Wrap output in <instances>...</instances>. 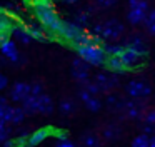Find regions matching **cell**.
Wrapping results in <instances>:
<instances>
[{
	"label": "cell",
	"instance_id": "obj_1",
	"mask_svg": "<svg viewBox=\"0 0 155 147\" xmlns=\"http://www.w3.org/2000/svg\"><path fill=\"white\" fill-rule=\"evenodd\" d=\"M34 13H35V19L45 29V32H48L54 37L60 35L64 20L58 17V13L54 10V7H38V9H34Z\"/></svg>",
	"mask_w": 155,
	"mask_h": 147
},
{
	"label": "cell",
	"instance_id": "obj_2",
	"mask_svg": "<svg viewBox=\"0 0 155 147\" xmlns=\"http://www.w3.org/2000/svg\"><path fill=\"white\" fill-rule=\"evenodd\" d=\"M74 49L77 52V55L82 60H85L88 65H95V67L105 65V62L108 59L104 50V45H77Z\"/></svg>",
	"mask_w": 155,
	"mask_h": 147
},
{
	"label": "cell",
	"instance_id": "obj_3",
	"mask_svg": "<svg viewBox=\"0 0 155 147\" xmlns=\"http://www.w3.org/2000/svg\"><path fill=\"white\" fill-rule=\"evenodd\" d=\"M125 90H127V95L134 100H142V99H145V97H148L152 94L150 84L142 80V79L130 80V82L127 84V87H125Z\"/></svg>",
	"mask_w": 155,
	"mask_h": 147
},
{
	"label": "cell",
	"instance_id": "obj_4",
	"mask_svg": "<svg viewBox=\"0 0 155 147\" xmlns=\"http://www.w3.org/2000/svg\"><path fill=\"white\" fill-rule=\"evenodd\" d=\"M122 33H124V25L117 19H110L104 22V33H102L104 40H117L120 39Z\"/></svg>",
	"mask_w": 155,
	"mask_h": 147
},
{
	"label": "cell",
	"instance_id": "obj_5",
	"mask_svg": "<svg viewBox=\"0 0 155 147\" xmlns=\"http://www.w3.org/2000/svg\"><path fill=\"white\" fill-rule=\"evenodd\" d=\"M32 94V84L27 82H15L14 87L10 89V94H8V99L12 102H24V99H27Z\"/></svg>",
	"mask_w": 155,
	"mask_h": 147
},
{
	"label": "cell",
	"instance_id": "obj_6",
	"mask_svg": "<svg viewBox=\"0 0 155 147\" xmlns=\"http://www.w3.org/2000/svg\"><path fill=\"white\" fill-rule=\"evenodd\" d=\"M72 77L78 84L88 82V63L85 60H82L80 57L74 59V62H72Z\"/></svg>",
	"mask_w": 155,
	"mask_h": 147
},
{
	"label": "cell",
	"instance_id": "obj_7",
	"mask_svg": "<svg viewBox=\"0 0 155 147\" xmlns=\"http://www.w3.org/2000/svg\"><path fill=\"white\" fill-rule=\"evenodd\" d=\"M0 50H2V55L7 57L12 63H20V53L17 50V45L12 39H5V40H0Z\"/></svg>",
	"mask_w": 155,
	"mask_h": 147
},
{
	"label": "cell",
	"instance_id": "obj_8",
	"mask_svg": "<svg viewBox=\"0 0 155 147\" xmlns=\"http://www.w3.org/2000/svg\"><path fill=\"white\" fill-rule=\"evenodd\" d=\"M84 29L82 27H78L75 22H64V27H62V32L58 37H62V39L68 40L70 43H74L77 39H80L82 35H84Z\"/></svg>",
	"mask_w": 155,
	"mask_h": 147
},
{
	"label": "cell",
	"instance_id": "obj_9",
	"mask_svg": "<svg viewBox=\"0 0 155 147\" xmlns=\"http://www.w3.org/2000/svg\"><path fill=\"white\" fill-rule=\"evenodd\" d=\"M94 80L97 82V85L100 87L102 92H110V90L114 89V87H117V84H118L117 75H108V74H97Z\"/></svg>",
	"mask_w": 155,
	"mask_h": 147
},
{
	"label": "cell",
	"instance_id": "obj_10",
	"mask_svg": "<svg viewBox=\"0 0 155 147\" xmlns=\"http://www.w3.org/2000/svg\"><path fill=\"white\" fill-rule=\"evenodd\" d=\"M120 60L124 62V65L127 67V70H128V69H135V67L140 65V63H142V55H140V53H137L135 50L127 49V47H125L124 53L120 55Z\"/></svg>",
	"mask_w": 155,
	"mask_h": 147
},
{
	"label": "cell",
	"instance_id": "obj_11",
	"mask_svg": "<svg viewBox=\"0 0 155 147\" xmlns=\"http://www.w3.org/2000/svg\"><path fill=\"white\" fill-rule=\"evenodd\" d=\"M125 47H127V49L135 50V52L140 53L142 57L147 55V53H148V47H147L145 40L142 39L140 35H130V37L127 39V42H125Z\"/></svg>",
	"mask_w": 155,
	"mask_h": 147
},
{
	"label": "cell",
	"instance_id": "obj_12",
	"mask_svg": "<svg viewBox=\"0 0 155 147\" xmlns=\"http://www.w3.org/2000/svg\"><path fill=\"white\" fill-rule=\"evenodd\" d=\"M12 37L14 39H17L20 43H24V45H27V43H30L32 40V37H30V33H28V29H27V25H24V23H18V22H15L14 23V29H12Z\"/></svg>",
	"mask_w": 155,
	"mask_h": 147
},
{
	"label": "cell",
	"instance_id": "obj_13",
	"mask_svg": "<svg viewBox=\"0 0 155 147\" xmlns=\"http://www.w3.org/2000/svg\"><path fill=\"white\" fill-rule=\"evenodd\" d=\"M124 112L127 114V117H130V119H140V117H145L143 105H142V104H138L137 100H134V99L127 100V105H125Z\"/></svg>",
	"mask_w": 155,
	"mask_h": 147
},
{
	"label": "cell",
	"instance_id": "obj_14",
	"mask_svg": "<svg viewBox=\"0 0 155 147\" xmlns=\"http://www.w3.org/2000/svg\"><path fill=\"white\" fill-rule=\"evenodd\" d=\"M105 67H107L110 72H114L115 75H124L127 72V67L124 65V62L120 60V57H108L107 62H105Z\"/></svg>",
	"mask_w": 155,
	"mask_h": 147
},
{
	"label": "cell",
	"instance_id": "obj_15",
	"mask_svg": "<svg viewBox=\"0 0 155 147\" xmlns=\"http://www.w3.org/2000/svg\"><path fill=\"white\" fill-rule=\"evenodd\" d=\"M148 19V12L145 10H135V9H128L127 12V20L132 25H138V23H145V20Z\"/></svg>",
	"mask_w": 155,
	"mask_h": 147
},
{
	"label": "cell",
	"instance_id": "obj_16",
	"mask_svg": "<svg viewBox=\"0 0 155 147\" xmlns=\"http://www.w3.org/2000/svg\"><path fill=\"white\" fill-rule=\"evenodd\" d=\"M48 135H50V130H48V129H37L35 132L30 134V137H28V145H30V147L40 145L44 140H47Z\"/></svg>",
	"mask_w": 155,
	"mask_h": 147
},
{
	"label": "cell",
	"instance_id": "obj_17",
	"mask_svg": "<svg viewBox=\"0 0 155 147\" xmlns=\"http://www.w3.org/2000/svg\"><path fill=\"white\" fill-rule=\"evenodd\" d=\"M28 29V33L34 40H38V42H47V35H45V29L40 27L38 23H25Z\"/></svg>",
	"mask_w": 155,
	"mask_h": 147
},
{
	"label": "cell",
	"instance_id": "obj_18",
	"mask_svg": "<svg viewBox=\"0 0 155 147\" xmlns=\"http://www.w3.org/2000/svg\"><path fill=\"white\" fill-rule=\"evenodd\" d=\"M22 107H24V110L27 112V115H34V114H37L38 112V97H35V95L30 94L27 99H24Z\"/></svg>",
	"mask_w": 155,
	"mask_h": 147
},
{
	"label": "cell",
	"instance_id": "obj_19",
	"mask_svg": "<svg viewBox=\"0 0 155 147\" xmlns=\"http://www.w3.org/2000/svg\"><path fill=\"white\" fill-rule=\"evenodd\" d=\"M38 112L44 114V115H48V114L54 112V102L47 94L38 97Z\"/></svg>",
	"mask_w": 155,
	"mask_h": 147
},
{
	"label": "cell",
	"instance_id": "obj_20",
	"mask_svg": "<svg viewBox=\"0 0 155 147\" xmlns=\"http://www.w3.org/2000/svg\"><path fill=\"white\" fill-rule=\"evenodd\" d=\"M127 105V100L120 99L118 95H108L107 97V107L110 110H125Z\"/></svg>",
	"mask_w": 155,
	"mask_h": 147
},
{
	"label": "cell",
	"instance_id": "obj_21",
	"mask_svg": "<svg viewBox=\"0 0 155 147\" xmlns=\"http://www.w3.org/2000/svg\"><path fill=\"white\" fill-rule=\"evenodd\" d=\"M12 114H14V105H0V125H8L12 122Z\"/></svg>",
	"mask_w": 155,
	"mask_h": 147
},
{
	"label": "cell",
	"instance_id": "obj_22",
	"mask_svg": "<svg viewBox=\"0 0 155 147\" xmlns=\"http://www.w3.org/2000/svg\"><path fill=\"white\" fill-rule=\"evenodd\" d=\"M104 50L107 53V57H120L125 50V45H120V43H105Z\"/></svg>",
	"mask_w": 155,
	"mask_h": 147
},
{
	"label": "cell",
	"instance_id": "obj_23",
	"mask_svg": "<svg viewBox=\"0 0 155 147\" xmlns=\"http://www.w3.org/2000/svg\"><path fill=\"white\" fill-rule=\"evenodd\" d=\"M58 110H60L62 115H72L75 112V104L70 99H64L60 102V105H58Z\"/></svg>",
	"mask_w": 155,
	"mask_h": 147
},
{
	"label": "cell",
	"instance_id": "obj_24",
	"mask_svg": "<svg viewBox=\"0 0 155 147\" xmlns=\"http://www.w3.org/2000/svg\"><path fill=\"white\" fill-rule=\"evenodd\" d=\"M74 22L77 23L78 27H87L88 23H90V13L88 12H77L75 13V17H74Z\"/></svg>",
	"mask_w": 155,
	"mask_h": 147
},
{
	"label": "cell",
	"instance_id": "obj_25",
	"mask_svg": "<svg viewBox=\"0 0 155 147\" xmlns=\"http://www.w3.org/2000/svg\"><path fill=\"white\" fill-rule=\"evenodd\" d=\"M150 139L152 137L147 135V134H140L132 140V147H148L150 145Z\"/></svg>",
	"mask_w": 155,
	"mask_h": 147
},
{
	"label": "cell",
	"instance_id": "obj_26",
	"mask_svg": "<svg viewBox=\"0 0 155 147\" xmlns=\"http://www.w3.org/2000/svg\"><path fill=\"white\" fill-rule=\"evenodd\" d=\"M118 134H120V129H118L117 125H107L104 129V139L107 140H114L118 137Z\"/></svg>",
	"mask_w": 155,
	"mask_h": 147
},
{
	"label": "cell",
	"instance_id": "obj_27",
	"mask_svg": "<svg viewBox=\"0 0 155 147\" xmlns=\"http://www.w3.org/2000/svg\"><path fill=\"white\" fill-rule=\"evenodd\" d=\"M25 115H27V112L24 110V107H14V114H12V122L10 124H20L22 120L25 119Z\"/></svg>",
	"mask_w": 155,
	"mask_h": 147
},
{
	"label": "cell",
	"instance_id": "obj_28",
	"mask_svg": "<svg viewBox=\"0 0 155 147\" xmlns=\"http://www.w3.org/2000/svg\"><path fill=\"white\" fill-rule=\"evenodd\" d=\"M128 9L148 12V0H128Z\"/></svg>",
	"mask_w": 155,
	"mask_h": 147
},
{
	"label": "cell",
	"instance_id": "obj_29",
	"mask_svg": "<svg viewBox=\"0 0 155 147\" xmlns=\"http://www.w3.org/2000/svg\"><path fill=\"white\" fill-rule=\"evenodd\" d=\"M84 145L85 147H100L98 137L95 134H85L84 135Z\"/></svg>",
	"mask_w": 155,
	"mask_h": 147
},
{
	"label": "cell",
	"instance_id": "obj_30",
	"mask_svg": "<svg viewBox=\"0 0 155 147\" xmlns=\"http://www.w3.org/2000/svg\"><path fill=\"white\" fill-rule=\"evenodd\" d=\"M85 107H87L90 112H98V110H100V107H102V102H100V99H98V97H92V99L85 104Z\"/></svg>",
	"mask_w": 155,
	"mask_h": 147
},
{
	"label": "cell",
	"instance_id": "obj_31",
	"mask_svg": "<svg viewBox=\"0 0 155 147\" xmlns=\"http://www.w3.org/2000/svg\"><path fill=\"white\" fill-rule=\"evenodd\" d=\"M84 89H85V90H88V92H90L94 97H97L98 94L102 92L100 87L97 85V82H95V80H94V82H90V80H88V82H85V84H84Z\"/></svg>",
	"mask_w": 155,
	"mask_h": 147
},
{
	"label": "cell",
	"instance_id": "obj_32",
	"mask_svg": "<svg viewBox=\"0 0 155 147\" xmlns=\"http://www.w3.org/2000/svg\"><path fill=\"white\" fill-rule=\"evenodd\" d=\"M28 134H25V132H22L18 137H15L14 139V142H15V147H27L28 145Z\"/></svg>",
	"mask_w": 155,
	"mask_h": 147
},
{
	"label": "cell",
	"instance_id": "obj_33",
	"mask_svg": "<svg viewBox=\"0 0 155 147\" xmlns=\"http://www.w3.org/2000/svg\"><path fill=\"white\" fill-rule=\"evenodd\" d=\"M10 140V127L8 125H0V142L4 144Z\"/></svg>",
	"mask_w": 155,
	"mask_h": 147
},
{
	"label": "cell",
	"instance_id": "obj_34",
	"mask_svg": "<svg viewBox=\"0 0 155 147\" xmlns=\"http://www.w3.org/2000/svg\"><path fill=\"white\" fill-rule=\"evenodd\" d=\"M32 95H35V97L44 95V85H42V82H34L32 84Z\"/></svg>",
	"mask_w": 155,
	"mask_h": 147
},
{
	"label": "cell",
	"instance_id": "obj_35",
	"mask_svg": "<svg viewBox=\"0 0 155 147\" xmlns=\"http://www.w3.org/2000/svg\"><path fill=\"white\" fill-rule=\"evenodd\" d=\"M92 97H94V95H92V94L88 92V90H85L84 87H82V89L78 90V99H80V100H82V102H84V104H87L88 100L92 99Z\"/></svg>",
	"mask_w": 155,
	"mask_h": 147
},
{
	"label": "cell",
	"instance_id": "obj_36",
	"mask_svg": "<svg viewBox=\"0 0 155 147\" xmlns=\"http://www.w3.org/2000/svg\"><path fill=\"white\" fill-rule=\"evenodd\" d=\"M143 122L147 124V125H155V109H153V110H150L148 114H145Z\"/></svg>",
	"mask_w": 155,
	"mask_h": 147
},
{
	"label": "cell",
	"instance_id": "obj_37",
	"mask_svg": "<svg viewBox=\"0 0 155 147\" xmlns=\"http://www.w3.org/2000/svg\"><path fill=\"white\" fill-rule=\"evenodd\" d=\"M32 7L38 9V7H52V0H32Z\"/></svg>",
	"mask_w": 155,
	"mask_h": 147
},
{
	"label": "cell",
	"instance_id": "obj_38",
	"mask_svg": "<svg viewBox=\"0 0 155 147\" xmlns=\"http://www.w3.org/2000/svg\"><path fill=\"white\" fill-rule=\"evenodd\" d=\"M102 33H104V23H95L94 29H92V35L102 37Z\"/></svg>",
	"mask_w": 155,
	"mask_h": 147
},
{
	"label": "cell",
	"instance_id": "obj_39",
	"mask_svg": "<svg viewBox=\"0 0 155 147\" xmlns=\"http://www.w3.org/2000/svg\"><path fill=\"white\" fill-rule=\"evenodd\" d=\"M7 85H8V79H7L5 74H2V75H0V90L7 89Z\"/></svg>",
	"mask_w": 155,
	"mask_h": 147
},
{
	"label": "cell",
	"instance_id": "obj_40",
	"mask_svg": "<svg viewBox=\"0 0 155 147\" xmlns=\"http://www.w3.org/2000/svg\"><path fill=\"white\" fill-rule=\"evenodd\" d=\"M155 132V125H147V124H143V134H147V135H150V134Z\"/></svg>",
	"mask_w": 155,
	"mask_h": 147
},
{
	"label": "cell",
	"instance_id": "obj_41",
	"mask_svg": "<svg viewBox=\"0 0 155 147\" xmlns=\"http://www.w3.org/2000/svg\"><path fill=\"white\" fill-rule=\"evenodd\" d=\"M143 25L147 27V30L152 33V35H155V22H145Z\"/></svg>",
	"mask_w": 155,
	"mask_h": 147
},
{
	"label": "cell",
	"instance_id": "obj_42",
	"mask_svg": "<svg viewBox=\"0 0 155 147\" xmlns=\"http://www.w3.org/2000/svg\"><path fill=\"white\" fill-rule=\"evenodd\" d=\"M55 147H77V145L74 142H70V140H64V142H58Z\"/></svg>",
	"mask_w": 155,
	"mask_h": 147
},
{
	"label": "cell",
	"instance_id": "obj_43",
	"mask_svg": "<svg viewBox=\"0 0 155 147\" xmlns=\"http://www.w3.org/2000/svg\"><path fill=\"white\" fill-rule=\"evenodd\" d=\"M145 22H155V9L152 10V12H148V19L145 20Z\"/></svg>",
	"mask_w": 155,
	"mask_h": 147
},
{
	"label": "cell",
	"instance_id": "obj_44",
	"mask_svg": "<svg viewBox=\"0 0 155 147\" xmlns=\"http://www.w3.org/2000/svg\"><path fill=\"white\" fill-rule=\"evenodd\" d=\"M2 147H15V142L14 140H7V142L2 144Z\"/></svg>",
	"mask_w": 155,
	"mask_h": 147
},
{
	"label": "cell",
	"instance_id": "obj_45",
	"mask_svg": "<svg viewBox=\"0 0 155 147\" xmlns=\"http://www.w3.org/2000/svg\"><path fill=\"white\" fill-rule=\"evenodd\" d=\"M7 104H8L7 97H4V95H2V97H0V105H7Z\"/></svg>",
	"mask_w": 155,
	"mask_h": 147
},
{
	"label": "cell",
	"instance_id": "obj_46",
	"mask_svg": "<svg viewBox=\"0 0 155 147\" xmlns=\"http://www.w3.org/2000/svg\"><path fill=\"white\" fill-rule=\"evenodd\" d=\"M112 5H115V0H108V2L102 3V7H112Z\"/></svg>",
	"mask_w": 155,
	"mask_h": 147
},
{
	"label": "cell",
	"instance_id": "obj_47",
	"mask_svg": "<svg viewBox=\"0 0 155 147\" xmlns=\"http://www.w3.org/2000/svg\"><path fill=\"white\" fill-rule=\"evenodd\" d=\"M148 147H155V135L150 139V145H148Z\"/></svg>",
	"mask_w": 155,
	"mask_h": 147
},
{
	"label": "cell",
	"instance_id": "obj_48",
	"mask_svg": "<svg viewBox=\"0 0 155 147\" xmlns=\"http://www.w3.org/2000/svg\"><path fill=\"white\" fill-rule=\"evenodd\" d=\"M62 2H65V3H75V2H78V0H62Z\"/></svg>",
	"mask_w": 155,
	"mask_h": 147
},
{
	"label": "cell",
	"instance_id": "obj_49",
	"mask_svg": "<svg viewBox=\"0 0 155 147\" xmlns=\"http://www.w3.org/2000/svg\"><path fill=\"white\" fill-rule=\"evenodd\" d=\"M95 2H98V3H100V5H102V3H105V2H108V0H95Z\"/></svg>",
	"mask_w": 155,
	"mask_h": 147
}]
</instances>
